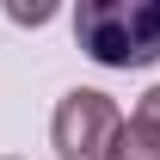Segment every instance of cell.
Segmentation results:
<instances>
[{
  "label": "cell",
  "instance_id": "cell-1",
  "mask_svg": "<svg viewBox=\"0 0 160 160\" xmlns=\"http://www.w3.org/2000/svg\"><path fill=\"white\" fill-rule=\"evenodd\" d=\"M74 43L99 68H154L160 62V0H86L74 12Z\"/></svg>",
  "mask_w": 160,
  "mask_h": 160
},
{
  "label": "cell",
  "instance_id": "cell-3",
  "mask_svg": "<svg viewBox=\"0 0 160 160\" xmlns=\"http://www.w3.org/2000/svg\"><path fill=\"white\" fill-rule=\"evenodd\" d=\"M105 160H160V136H148L136 117L123 123L117 136H111V148H105Z\"/></svg>",
  "mask_w": 160,
  "mask_h": 160
},
{
  "label": "cell",
  "instance_id": "cell-2",
  "mask_svg": "<svg viewBox=\"0 0 160 160\" xmlns=\"http://www.w3.org/2000/svg\"><path fill=\"white\" fill-rule=\"evenodd\" d=\"M123 129V111L111 105V92L99 86H74L56 99V117H49V148L62 160H105L111 136Z\"/></svg>",
  "mask_w": 160,
  "mask_h": 160
},
{
  "label": "cell",
  "instance_id": "cell-4",
  "mask_svg": "<svg viewBox=\"0 0 160 160\" xmlns=\"http://www.w3.org/2000/svg\"><path fill=\"white\" fill-rule=\"evenodd\" d=\"M136 123L148 129V136H160V86H148V92H142V105H136Z\"/></svg>",
  "mask_w": 160,
  "mask_h": 160
}]
</instances>
